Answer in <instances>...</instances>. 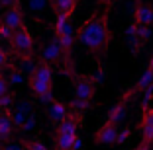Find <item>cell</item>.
<instances>
[{"instance_id":"32","label":"cell","mask_w":153,"mask_h":150,"mask_svg":"<svg viewBox=\"0 0 153 150\" xmlns=\"http://www.w3.org/2000/svg\"><path fill=\"white\" fill-rule=\"evenodd\" d=\"M76 2H79V0H76Z\"/></svg>"},{"instance_id":"2","label":"cell","mask_w":153,"mask_h":150,"mask_svg":"<svg viewBox=\"0 0 153 150\" xmlns=\"http://www.w3.org/2000/svg\"><path fill=\"white\" fill-rule=\"evenodd\" d=\"M53 80H55V68L43 61H37L27 76V86L33 96H37L43 103H51L53 97Z\"/></svg>"},{"instance_id":"6","label":"cell","mask_w":153,"mask_h":150,"mask_svg":"<svg viewBox=\"0 0 153 150\" xmlns=\"http://www.w3.org/2000/svg\"><path fill=\"white\" fill-rule=\"evenodd\" d=\"M41 61L51 64V66L63 62V49H61V43H59V39L55 35H53V39L43 47V51H41Z\"/></svg>"},{"instance_id":"11","label":"cell","mask_w":153,"mask_h":150,"mask_svg":"<svg viewBox=\"0 0 153 150\" xmlns=\"http://www.w3.org/2000/svg\"><path fill=\"white\" fill-rule=\"evenodd\" d=\"M134 23L151 27L153 26V8L151 6L137 0V2H135V10H134Z\"/></svg>"},{"instance_id":"17","label":"cell","mask_w":153,"mask_h":150,"mask_svg":"<svg viewBox=\"0 0 153 150\" xmlns=\"http://www.w3.org/2000/svg\"><path fill=\"white\" fill-rule=\"evenodd\" d=\"M14 33H16V31L2 22V26H0V39H4V41H8V43H10V41H12V37H14Z\"/></svg>"},{"instance_id":"31","label":"cell","mask_w":153,"mask_h":150,"mask_svg":"<svg viewBox=\"0 0 153 150\" xmlns=\"http://www.w3.org/2000/svg\"><path fill=\"white\" fill-rule=\"evenodd\" d=\"M0 26H2V16H0Z\"/></svg>"},{"instance_id":"15","label":"cell","mask_w":153,"mask_h":150,"mask_svg":"<svg viewBox=\"0 0 153 150\" xmlns=\"http://www.w3.org/2000/svg\"><path fill=\"white\" fill-rule=\"evenodd\" d=\"M22 146L26 150H49L39 138H26V140H22Z\"/></svg>"},{"instance_id":"23","label":"cell","mask_w":153,"mask_h":150,"mask_svg":"<svg viewBox=\"0 0 153 150\" xmlns=\"http://www.w3.org/2000/svg\"><path fill=\"white\" fill-rule=\"evenodd\" d=\"M45 2H47V0H30V8H32V12H41V10L45 8Z\"/></svg>"},{"instance_id":"12","label":"cell","mask_w":153,"mask_h":150,"mask_svg":"<svg viewBox=\"0 0 153 150\" xmlns=\"http://www.w3.org/2000/svg\"><path fill=\"white\" fill-rule=\"evenodd\" d=\"M14 129H16V123H14L12 111H0V140L2 142L12 140Z\"/></svg>"},{"instance_id":"16","label":"cell","mask_w":153,"mask_h":150,"mask_svg":"<svg viewBox=\"0 0 153 150\" xmlns=\"http://www.w3.org/2000/svg\"><path fill=\"white\" fill-rule=\"evenodd\" d=\"M14 107V94H6L4 97H0V111H12Z\"/></svg>"},{"instance_id":"9","label":"cell","mask_w":153,"mask_h":150,"mask_svg":"<svg viewBox=\"0 0 153 150\" xmlns=\"http://www.w3.org/2000/svg\"><path fill=\"white\" fill-rule=\"evenodd\" d=\"M49 121L57 127V125H61L65 119L69 117V113H71V107L67 105V103L59 102V100H53V102L49 103Z\"/></svg>"},{"instance_id":"18","label":"cell","mask_w":153,"mask_h":150,"mask_svg":"<svg viewBox=\"0 0 153 150\" xmlns=\"http://www.w3.org/2000/svg\"><path fill=\"white\" fill-rule=\"evenodd\" d=\"M130 138H131V129H120V132H118V142H116V144H126Z\"/></svg>"},{"instance_id":"19","label":"cell","mask_w":153,"mask_h":150,"mask_svg":"<svg viewBox=\"0 0 153 150\" xmlns=\"http://www.w3.org/2000/svg\"><path fill=\"white\" fill-rule=\"evenodd\" d=\"M8 53H10V51H6V49L0 45V70L8 68V64H10V61H8Z\"/></svg>"},{"instance_id":"14","label":"cell","mask_w":153,"mask_h":150,"mask_svg":"<svg viewBox=\"0 0 153 150\" xmlns=\"http://www.w3.org/2000/svg\"><path fill=\"white\" fill-rule=\"evenodd\" d=\"M135 92H147V90L153 88V70H149V68H145L143 74L137 78V82H135Z\"/></svg>"},{"instance_id":"21","label":"cell","mask_w":153,"mask_h":150,"mask_svg":"<svg viewBox=\"0 0 153 150\" xmlns=\"http://www.w3.org/2000/svg\"><path fill=\"white\" fill-rule=\"evenodd\" d=\"M149 33H151V31H149V27H145V26H137V39H140L141 43L149 39Z\"/></svg>"},{"instance_id":"7","label":"cell","mask_w":153,"mask_h":150,"mask_svg":"<svg viewBox=\"0 0 153 150\" xmlns=\"http://www.w3.org/2000/svg\"><path fill=\"white\" fill-rule=\"evenodd\" d=\"M134 94H135V88L128 90V92L120 97V102H118L116 105H112V107H110L108 117H106V119H108V121H112V123H116V125L120 123V121L124 119V117H126V105H128V100H130V97L134 96Z\"/></svg>"},{"instance_id":"27","label":"cell","mask_w":153,"mask_h":150,"mask_svg":"<svg viewBox=\"0 0 153 150\" xmlns=\"http://www.w3.org/2000/svg\"><path fill=\"white\" fill-rule=\"evenodd\" d=\"M147 68H149V70H153V53H151V57H149V62H147Z\"/></svg>"},{"instance_id":"3","label":"cell","mask_w":153,"mask_h":150,"mask_svg":"<svg viewBox=\"0 0 153 150\" xmlns=\"http://www.w3.org/2000/svg\"><path fill=\"white\" fill-rule=\"evenodd\" d=\"M73 80H75V100L69 103V107L76 113H82L90 107V102L96 92V82L94 76L90 74H76Z\"/></svg>"},{"instance_id":"5","label":"cell","mask_w":153,"mask_h":150,"mask_svg":"<svg viewBox=\"0 0 153 150\" xmlns=\"http://www.w3.org/2000/svg\"><path fill=\"white\" fill-rule=\"evenodd\" d=\"M118 132H120L118 125L106 119L98 129H96V132H94V144H100V146L116 144V142H118Z\"/></svg>"},{"instance_id":"10","label":"cell","mask_w":153,"mask_h":150,"mask_svg":"<svg viewBox=\"0 0 153 150\" xmlns=\"http://www.w3.org/2000/svg\"><path fill=\"white\" fill-rule=\"evenodd\" d=\"M2 22L6 23L8 27H12L14 31H18L22 26H26V22H24V10L20 4L12 6V8H8L4 12V16H2Z\"/></svg>"},{"instance_id":"30","label":"cell","mask_w":153,"mask_h":150,"mask_svg":"<svg viewBox=\"0 0 153 150\" xmlns=\"http://www.w3.org/2000/svg\"><path fill=\"white\" fill-rule=\"evenodd\" d=\"M2 144H4V142H2V140H0V150H2Z\"/></svg>"},{"instance_id":"28","label":"cell","mask_w":153,"mask_h":150,"mask_svg":"<svg viewBox=\"0 0 153 150\" xmlns=\"http://www.w3.org/2000/svg\"><path fill=\"white\" fill-rule=\"evenodd\" d=\"M98 2H100V4H104V6H110V4H112V0H98Z\"/></svg>"},{"instance_id":"25","label":"cell","mask_w":153,"mask_h":150,"mask_svg":"<svg viewBox=\"0 0 153 150\" xmlns=\"http://www.w3.org/2000/svg\"><path fill=\"white\" fill-rule=\"evenodd\" d=\"M2 4H4V6H6V10H8V8H12V6L20 4V0H2Z\"/></svg>"},{"instance_id":"1","label":"cell","mask_w":153,"mask_h":150,"mask_svg":"<svg viewBox=\"0 0 153 150\" xmlns=\"http://www.w3.org/2000/svg\"><path fill=\"white\" fill-rule=\"evenodd\" d=\"M110 6L104 10H94L88 18L76 27V43L85 47L94 62H102L108 55L110 43H112V29H110Z\"/></svg>"},{"instance_id":"26","label":"cell","mask_w":153,"mask_h":150,"mask_svg":"<svg viewBox=\"0 0 153 150\" xmlns=\"http://www.w3.org/2000/svg\"><path fill=\"white\" fill-rule=\"evenodd\" d=\"M134 150H151V144H149V142H143V140H141V142H140V146H135Z\"/></svg>"},{"instance_id":"24","label":"cell","mask_w":153,"mask_h":150,"mask_svg":"<svg viewBox=\"0 0 153 150\" xmlns=\"http://www.w3.org/2000/svg\"><path fill=\"white\" fill-rule=\"evenodd\" d=\"M2 150H26L22 146V142H6V146H2Z\"/></svg>"},{"instance_id":"13","label":"cell","mask_w":153,"mask_h":150,"mask_svg":"<svg viewBox=\"0 0 153 150\" xmlns=\"http://www.w3.org/2000/svg\"><path fill=\"white\" fill-rule=\"evenodd\" d=\"M51 6H53V10H55V14H57V16L71 18L73 14H75L76 0H51Z\"/></svg>"},{"instance_id":"29","label":"cell","mask_w":153,"mask_h":150,"mask_svg":"<svg viewBox=\"0 0 153 150\" xmlns=\"http://www.w3.org/2000/svg\"><path fill=\"white\" fill-rule=\"evenodd\" d=\"M4 8H6V6L2 4V0H0V12H2V10H4Z\"/></svg>"},{"instance_id":"22","label":"cell","mask_w":153,"mask_h":150,"mask_svg":"<svg viewBox=\"0 0 153 150\" xmlns=\"http://www.w3.org/2000/svg\"><path fill=\"white\" fill-rule=\"evenodd\" d=\"M24 80V76H22V72H18V68H12V74H10V78H8V82L10 84H20Z\"/></svg>"},{"instance_id":"8","label":"cell","mask_w":153,"mask_h":150,"mask_svg":"<svg viewBox=\"0 0 153 150\" xmlns=\"http://www.w3.org/2000/svg\"><path fill=\"white\" fill-rule=\"evenodd\" d=\"M140 131H141V140L153 144V107H145L141 109V123H140Z\"/></svg>"},{"instance_id":"20","label":"cell","mask_w":153,"mask_h":150,"mask_svg":"<svg viewBox=\"0 0 153 150\" xmlns=\"http://www.w3.org/2000/svg\"><path fill=\"white\" fill-rule=\"evenodd\" d=\"M8 86H10L8 78L4 76V72H0V97H4L8 94Z\"/></svg>"},{"instance_id":"4","label":"cell","mask_w":153,"mask_h":150,"mask_svg":"<svg viewBox=\"0 0 153 150\" xmlns=\"http://www.w3.org/2000/svg\"><path fill=\"white\" fill-rule=\"evenodd\" d=\"M10 49L16 57H20L22 61H32L33 53H36V41L27 26H22L16 33H14L12 41H10Z\"/></svg>"}]
</instances>
